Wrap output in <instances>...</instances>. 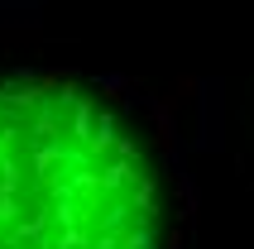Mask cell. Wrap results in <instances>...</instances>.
Here are the masks:
<instances>
[{
  "instance_id": "obj_1",
  "label": "cell",
  "mask_w": 254,
  "mask_h": 249,
  "mask_svg": "<svg viewBox=\"0 0 254 249\" xmlns=\"http://www.w3.org/2000/svg\"><path fill=\"white\" fill-rule=\"evenodd\" d=\"M192 158L129 77L0 67V249H192Z\"/></svg>"
}]
</instances>
